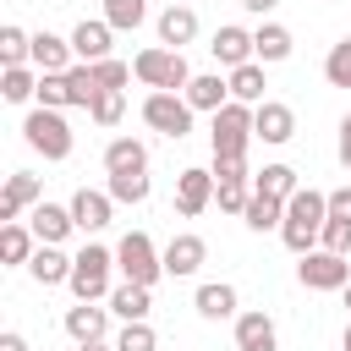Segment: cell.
<instances>
[{"mask_svg": "<svg viewBox=\"0 0 351 351\" xmlns=\"http://www.w3.org/2000/svg\"><path fill=\"white\" fill-rule=\"evenodd\" d=\"M324 219H329V192L296 186V197H285V225H280L285 247H291V252H313V241H318Z\"/></svg>", "mask_w": 351, "mask_h": 351, "instance_id": "cell-1", "label": "cell"}, {"mask_svg": "<svg viewBox=\"0 0 351 351\" xmlns=\"http://www.w3.org/2000/svg\"><path fill=\"white\" fill-rule=\"evenodd\" d=\"M252 104L230 99L225 110H214V126H208V143H214V159H247V143H252Z\"/></svg>", "mask_w": 351, "mask_h": 351, "instance_id": "cell-2", "label": "cell"}, {"mask_svg": "<svg viewBox=\"0 0 351 351\" xmlns=\"http://www.w3.org/2000/svg\"><path fill=\"white\" fill-rule=\"evenodd\" d=\"M132 71H137V82L165 88V93H186V82H192V71H186V55H181V49H143V55L132 60Z\"/></svg>", "mask_w": 351, "mask_h": 351, "instance_id": "cell-3", "label": "cell"}, {"mask_svg": "<svg viewBox=\"0 0 351 351\" xmlns=\"http://www.w3.org/2000/svg\"><path fill=\"white\" fill-rule=\"evenodd\" d=\"M22 137H27V148L44 154V159H66V154H71V126H66V115H60V110H44V104L27 110Z\"/></svg>", "mask_w": 351, "mask_h": 351, "instance_id": "cell-4", "label": "cell"}, {"mask_svg": "<svg viewBox=\"0 0 351 351\" xmlns=\"http://www.w3.org/2000/svg\"><path fill=\"white\" fill-rule=\"evenodd\" d=\"M296 280L307 291H346L351 285V258L346 252H329V247H313V252H302Z\"/></svg>", "mask_w": 351, "mask_h": 351, "instance_id": "cell-5", "label": "cell"}, {"mask_svg": "<svg viewBox=\"0 0 351 351\" xmlns=\"http://www.w3.org/2000/svg\"><path fill=\"white\" fill-rule=\"evenodd\" d=\"M192 115H197V110L186 104V93H165V88H154V93L143 99V121H148L154 132L176 137V143L192 132Z\"/></svg>", "mask_w": 351, "mask_h": 351, "instance_id": "cell-6", "label": "cell"}, {"mask_svg": "<svg viewBox=\"0 0 351 351\" xmlns=\"http://www.w3.org/2000/svg\"><path fill=\"white\" fill-rule=\"evenodd\" d=\"M115 269H121L126 280H137V285H154V280L165 274V252H154V241H148L143 230H126L121 247H115Z\"/></svg>", "mask_w": 351, "mask_h": 351, "instance_id": "cell-7", "label": "cell"}, {"mask_svg": "<svg viewBox=\"0 0 351 351\" xmlns=\"http://www.w3.org/2000/svg\"><path fill=\"white\" fill-rule=\"evenodd\" d=\"M110 263H115V252H104V247H82L77 252V263H71V291H77V302H99V296H110Z\"/></svg>", "mask_w": 351, "mask_h": 351, "instance_id": "cell-8", "label": "cell"}, {"mask_svg": "<svg viewBox=\"0 0 351 351\" xmlns=\"http://www.w3.org/2000/svg\"><path fill=\"white\" fill-rule=\"evenodd\" d=\"M66 208H71L77 230H104V225H110V214H115V197H110V192H93V186H77Z\"/></svg>", "mask_w": 351, "mask_h": 351, "instance_id": "cell-9", "label": "cell"}, {"mask_svg": "<svg viewBox=\"0 0 351 351\" xmlns=\"http://www.w3.org/2000/svg\"><path fill=\"white\" fill-rule=\"evenodd\" d=\"M252 132H258L263 143H291V137H296V115H291V104H274V99L252 104Z\"/></svg>", "mask_w": 351, "mask_h": 351, "instance_id": "cell-10", "label": "cell"}, {"mask_svg": "<svg viewBox=\"0 0 351 351\" xmlns=\"http://www.w3.org/2000/svg\"><path fill=\"white\" fill-rule=\"evenodd\" d=\"M214 203V170H181L176 176V208L192 219V214H203Z\"/></svg>", "mask_w": 351, "mask_h": 351, "instance_id": "cell-11", "label": "cell"}, {"mask_svg": "<svg viewBox=\"0 0 351 351\" xmlns=\"http://www.w3.org/2000/svg\"><path fill=\"white\" fill-rule=\"evenodd\" d=\"M203 258H208V241L203 236H170V247H165V274H176V280H186V274H197L203 269Z\"/></svg>", "mask_w": 351, "mask_h": 351, "instance_id": "cell-12", "label": "cell"}, {"mask_svg": "<svg viewBox=\"0 0 351 351\" xmlns=\"http://www.w3.org/2000/svg\"><path fill=\"white\" fill-rule=\"evenodd\" d=\"M208 49H214V60H219V66H230V71H236V66H247V60H258L252 33H247V27H236V22H225V27L214 33V44H208Z\"/></svg>", "mask_w": 351, "mask_h": 351, "instance_id": "cell-13", "label": "cell"}, {"mask_svg": "<svg viewBox=\"0 0 351 351\" xmlns=\"http://www.w3.org/2000/svg\"><path fill=\"white\" fill-rule=\"evenodd\" d=\"M104 329H110V307H99V302H77V307H66V335H71L77 346L104 340Z\"/></svg>", "mask_w": 351, "mask_h": 351, "instance_id": "cell-14", "label": "cell"}, {"mask_svg": "<svg viewBox=\"0 0 351 351\" xmlns=\"http://www.w3.org/2000/svg\"><path fill=\"white\" fill-rule=\"evenodd\" d=\"M186 104H192V110H208V115L225 110V104H230V77H219V71L192 77V82H186Z\"/></svg>", "mask_w": 351, "mask_h": 351, "instance_id": "cell-15", "label": "cell"}, {"mask_svg": "<svg viewBox=\"0 0 351 351\" xmlns=\"http://www.w3.org/2000/svg\"><path fill=\"white\" fill-rule=\"evenodd\" d=\"M104 170L110 176H148V148L137 137H115L104 148Z\"/></svg>", "mask_w": 351, "mask_h": 351, "instance_id": "cell-16", "label": "cell"}, {"mask_svg": "<svg viewBox=\"0 0 351 351\" xmlns=\"http://www.w3.org/2000/svg\"><path fill=\"white\" fill-rule=\"evenodd\" d=\"M27 203H44V192H38V176H27V170H16V176H5V192H0V219L11 225Z\"/></svg>", "mask_w": 351, "mask_h": 351, "instance_id": "cell-17", "label": "cell"}, {"mask_svg": "<svg viewBox=\"0 0 351 351\" xmlns=\"http://www.w3.org/2000/svg\"><path fill=\"white\" fill-rule=\"evenodd\" d=\"M71 230H77L71 208H60V203H33V236H38V241L60 247V241H66Z\"/></svg>", "mask_w": 351, "mask_h": 351, "instance_id": "cell-18", "label": "cell"}, {"mask_svg": "<svg viewBox=\"0 0 351 351\" xmlns=\"http://www.w3.org/2000/svg\"><path fill=\"white\" fill-rule=\"evenodd\" d=\"M71 263H77V258H66L60 247L38 241V252L27 258V274H33L38 285H66V280H71Z\"/></svg>", "mask_w": 351, "mask_h": 351, "instance_id": "cell-19", "label": "cell"}, {"mask_svg": "<svg viewBox=\"0 0 351 351\" xmlns=\"http://www.w3.org/2000/svg\"><path fill=\"white\" fill-rule=\"evenodd\" d=\"M197 38V11L192 5H165V16H159V44L165 49H181V44H192Z\"/></svg>", "mask_w": 351, "mask_h": 351, "instance_id": "cell-20", "label": "cell"}, {"mask_svg": "<svg viewBox=\"0 0 351 351\" xmlns=\"http://www.w3.org/2000/svg\"><path fill=\"white\" fill-rule=\"evenodd\" d=\"M110 33H115V27H110L104 16H99V22H88V16H82V22H77V33H71L77 60H110Z\"/></svg>", "mask_w": 351, "mask_h": 351, "instance_id": "cell-21", "label": "cell"}, {"mask_svg": "<svg viewBox=\"0 0 351 351\" xmlns=\"http://www.w3.org/2000/svg\"><path fill=\"white\" fill-rule=\"evenodd\" d=\"M71 38H55V33H33V66L38 71H71Z\"/></svg>", "mask_w": 351, "mask_h": 351, "instance_id": "cell-22", "label": "cell"}, {"mask_svg": "<svg viewBox=\"0 0 351 351\" xmlns=\"http://www.w3.org/2000/svg\"><path fill=\"white\" fill-rule=\"evenodd\" d=\"M252 49H258V60L269 66V60H291L296 38H291V27H280V22H263V27L252 33Z\"/></svg>", "mask_w": 351, "mask_h": 351, "instance_id": "cell-23", "label": "cell"}, {"mask_svg": "<svg viewBox=\"0 0 351 351\" xmlns=\"http://www.w3.org/2000/svg\"><path fill=\"white\" fill-rule=\"evenodd\" d=\"M148 291H154V285H137V280H126V285H115V291H110V313H121L126 324H137V318H148Z\"/></svg>", "mask_w": 351, "mask_h": 351, "instance_id": "cell-24", "label": "cell"}, {"mask_svg": "<svg viewBox=\"0 0 351 351\" xmlns=\"http://www.w3.org/2000/svg\"><path fill=\"white\" fill-rule=\"evenodd\" d=\"M263 60H247V66H236L230 71V99H241V104H263Z\"/></svg>", "mask_w": 351, "mask_h": 351, "instance_id": "cell-25", "label": "cell"}, {"mask_svg": "<svg viewBox=\"0 0 351 351\" xmlns=\"http://www.w3.org/2000/svg\"><path fill=\"white\" fill-rule=\"evenodd\" d=\"M197 313L214 318V324L219 318H236V285H225V280L219 285H197Z\"/></svg>", "mask_w": 351, "mask_h": 351, "instance_id": "cell-26", "label": "cell"}, {"mask_svg": "<svg viewBox=\"0 0 351 351\" xmlns=\"http://www.w3.org/2000/svg\"><path fill=\"white\" fill-rule=\"evenodd\" d=\"M252 192H269V197H296V170L291 165H263L258 176H252Z\"/></svg>", "mask_w": 351, "mask_h": 351, "instance_id": "cell-27", "label": "cell"}, {"mask_svg": "<svg viewBox=\"0 0 351 351\" xmlns=\"http://www.w3.org/2000/svg\"><path fill=\"white\" fill-rule=\"evenodd\" d=\"M252 230H280L285 225V203L280 197H269V192H252V203H247V214H241Z\"/></svg>", "mask_w": 351, "mask_h": 351, "instance_id": "cell-28", "label": "cell"}, {"mask_svg": "<svg viewBox=\"0 0 351 351\" xmlns=\"http://www.w3.org/2000/svg\"><path fill=\"white\" fill-rule=\"evenodd\" d=\"M33 252H38V247H33V225H16V219H11V225L0 230V258H5V263H27Z\"/></svg>", "mask_w": 351, "mask_h": 351, "instance_id": "cell-29", "label": "cell"}, {"mask_svg": "<svg viewBox=\"0 0 351 351\" xmlns=\"http://www.w3.org/2000/svg\"><path fill=\"white\" fill-rule=\"evenodd\" d=\"M66 82H71V104H82V110H88V104L99 99V88H104L99 71H93V60H77V66L66 71Z\"/></svg>", "mask_w": 351, "mask_h": 351, "instance_id": "cell-30", "label": "cell"}, {"mask_svg": "<svg viewBox=\"0 0 351 351\" xmlns=\"http://www.w3.org/2000/svg\"><path fill=\"white\" fill-rule=\"evenodd\" d=\"M0 93H5L11 104H22V99H38V77H33L27 66H5V77H0Z\"/></svg>", "mask_w": 351, "mask_h": 351, "instance_id": "cell-31", "label": "cell"}, {"mask_svg": "<svg viewBox=\"0 0 351 351\" xmlns=\"http://www.w3.org/2000/svg\"><path fill=\"white\" fill-rule=\"evenodd\" d=\"M38 104H44V110H66V104H71L66 71H38Z\"/></svg>", "mask_w": 351, "mask_h": 351, "instance_id": "cell-32", "label": "cell"}, {"mask_svg": "<svg viewBox=\"0 0 351 351\" xmlns=\"http://www.w3.org/2000/svg\"><path fill=\"white\" fill-rule=\"evenodd\" d=\"M274 340V318L269 313H236V346H258Z\"/></svg>", "mask_w": 351, "mask_h": 351, "instance_id": "cell-33", "label": "cell"}, {"mask_svg": "<svg viewBox=\"0 0 351 351\" xmlns=\"http://www.w3.org/2000/svg\"><path fill=\"white\" fill-rule=\"evenodd\" d=\"M324 82H329V88H351V38H340V44L324 55Z\"/></svg>", "mask_w": 351, "mask_h": 351, "instance_id": "cell-34", "label": "cell"}, {"mask_svg": "<svg viewBox=\"0 0 351 351\" xmlns=\"http://www.w3.org/2000/svg\"><path fill=\"white\" fill-rule=\"evenodd\" d=\"M88 115H93L99 126H115V121L126 115V93H121V88H99V99L88 104Z\"/></svg>", "mask_w": 351, "mask_h": 351, "instance_id": "cell-35", "label": "cell"}, {"mask_svg": "<svg viewBox=\"0 0 351 351\" xmlns=\"http://www.w3.org/2000/svg\"><path fill=\"white\" fill-rule=\"evenodd\" d=\"M148 0H104V22L110 27H143Z\"/></svg>", "mask_w": 351, "mask_h": 351, "instance_id": "cell-36", "label": "cell"}, {"mask_svg": "<svg viewBox=\"0 0 351 351\" xmlns=\"http://www.w3.org/2000/svg\"><path fill=\"white\" fill-rule=\"evenodd\" d=\"M0 60H5V66L33 60V38H27L22 27H0Z\"/></svg>", "mask_w": 351, "mask_h": 351, "instance_id": "cell-37", "label": "cell"}, {"mask_svg": "<svg viewBox=\"0 0 351 351\" xmlns=\"http://www.w3.org/2000/svg\"><path fill=\"white\" fill-rule=\"evenodd\" d=\"M115 351H159V335L148 329V318H137V324H126L115 335Z\"/></svg>", "mask_w": 351, "mask_h": 351, "instance_id": "cell-38", "label": "cell"}, {"mask_svg": "<svg viewBox=\"0 0 351 351\" xmlns=\"http://www.w3.org/2000/svg\"><path fill=\"white\" fill-rule=\"evenodd\" d=\"M318 247H329V252H346V258H351V219L329 214V219H324V230H318Z\"/></svg>", "mask_w": 351, "mask_h": 351, "instance_id": "cell-39", "label": "cell"}, {"mask_svg": "<svg viewBox=\"0 0 351 351\" xmlns=\"http://www.w3.org/2000/svg\"><path fill=\"white\" fill-rule=\"evenodd\" d=\"M214 197H219V208H225V214H247V203H252L247 181H214Z\"/></svg>", "mask_w": 351, "mask_h": 351, "instance_id": "cell-40", "label": "cell"}, {"mask_svg": "<svg viewBox=\"0 0 351 351\" xmlns=\"http://www.w3.org/2000/svg\"><path fill=\"white\" fill-rule=\"evenodd\" d=\"M110 197L115 203H143L148 197V176H110Z\"/></svg>", "mask_w": 351, "mask_h": 351, "instance_id": "cell-41", "label": "cell"}, {"mask_svg": "<svg viewBox=\"0 0 351 351\" xmlns=\"http://www.w3.org/2000/svg\"><path fill=\"white\" fill-rule=\"evenodd\" d=\"M93 71H99V82H104V88H126V82L137 77L126 60H93Z\"/></svg>", "mask_w": 351, "mask_h": 351, "instance_id": "cell-42", "label": "cell"}, {"mask_svg": "<svg viewBox=\"0 0 351 351\" xmlns=\"http://www.w3.org/2000/svg\"><path fill=\"white\" fill-rule=\"evenodd\" d=\"M214 181H247V159H214Z\"/></svg>", "mask_w": 351, "mask_h": 351, "instance_id": "cell-43", "label": "cell"}, {"mask_svg": "<svg viewBox=\"0 0 351 351\" xmlns=\"http://www.w3.org/2000/svg\"><path fill=\"white\" fill-rule=\"evenodd\" d=\"M329 214H340V219H351V186H340V192H329Z\"/></svg>", "mask_w": 351, "mask_h": 351, "instance_id": "cell-44", "label": "cell"}, {"mask_svg": "<svg viewBox=\"0 0 351 351\" xmlns=\"http://www.w3.org/2000/svg\"><path fill=\"white\" fill-rule=\"evenodd\" d=\"M340 165H346V170H351V115H346V121H340Z\"/></svg>", "mask_w": 351, "mask_h": 351, "instance_id": "cell-45", "label": "cell"}, {"mask_svg": "<svg viewBox=\"0 0 351 351\" xmlns=\"http://www.w3.org/2000/svg\"><path fill=\"white\" fill-rule=\"evenodd\" d=\"M0 351H27V340H22L16 329H5V335H0Z\"/></svg>", "mask_w": 351, "mask_h": 351, "instance_id": "cell-46", "label": "cell"}, {"mask_svg": "<svg viewBox=\"0 0 351 351\" xmlns=\"http://www.w3.org/2000/svg\"><path fill=\"white\" fill-rule=\"evenodd\" d=\"M241 5H247V11H252V16H269V11H274V5H280V0H241Z\"/></svg>", "mask_w": 351, "mask_h": 351, "instance_id": "cell-47", "label": "cell"}, {"mask_svg": "<svg viewBox=\"0 0 351 351\" xmlns=\"http://www.w3.org/2000/svg\"><path fill=\"white\" fill-rule=\"evenodd\" d=\"M77 351H115V346H104V340H88V346H77Z\"/></svg>", "mask_w": 351, "mask_h": 351, "instance_id": "cell-48", "label": "cell"}, {"mask_svg": "<svg viewBox=\"0 0 351 351\" xmlns=\"http://www.w3.org/2000/svg\"><path fill=\"white\" fill-rule=\"evenodd\" d=\"M241 351H274V340H258V346H241Z\"/></svg>", "mask_w": 351, "mask_h": 351, "instance_id": "cell-49", "label": "cell"}, {"mask_svg": "<svg viewBox=\"0 0 351 351\" xmlns=\"http://www.w3.org/2000/svg\"><path fill=\"white\" fill-rule=\"evenodd\" d=\"M340 346H346V351H351V324H346V340H340Z\"/></svg>", "mask_w": 351, "mask_h": 351, "instance_id": "cell-50", "label": "cell"}, {"mask_svg": "<svg viewBox=\"0 0 351 351\" xmlns=\"http://www.w3.org/2000/svg\"><path fill=\"white\" fill-rule=\"evenodd\" d=\"M340 296H346V307H351V285H346V291H340Z\"/></svg>", "mask_w": 351, "mask_h": 351, "instance_id": "cell-51", "label": "cell"}, {"mask_svg": "<svg viewBox=\"0 0 351 351\" xmlns=\"http://www.w3.org/2000/svg\"><path fill=\"white\" fill-rule=\"evenodd\" d=\"M170 5H186V0H170Z\"/></svg>", "mask_w": 351, "mask_h": 351, "instance_id": "cell-52", "label": "cell"}]
</instances>
